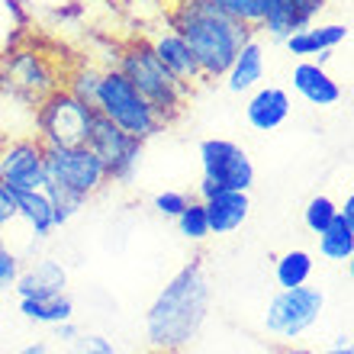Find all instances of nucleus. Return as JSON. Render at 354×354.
Returning a JSON list of instances; mask_svg holds the SVG:
<instances>
[{"label": "nucleus", "mask_w": 354, "mask_h": 354, "mask_svg": "<svg viewBox=\"0 0 354 354\" xmlns=\"http://www.w3.org/2000/svg\"><path fill=\"white\" fill-rule=\"evenodd\" d=\"M17 219L29 225V232L36 242H46L55 232V216H52V203H48L46 190H19L17 194Z\"/></svg>", "instance_id": "obj_21"}, {"label": "nucleus", "mask_w": 354, "mask_h": 354, "mask_svg": "<svg viewBox=\"0 0 354 354\" xmlns=\"http://www.w3.org/2000/svg\"><path fill=\"white\" fill-rule=\"evenodd\" d=\"M84 145L103 161V168L110 174V184H129L142 161V145L145 142H139L129 132H122L120 126H113L103 116H93Z\"/></svg>", "instance_id": "obj_10"}, {"label": "nucleus", "mask_w": 354, "mask_h": 354, "mask_svg": "<svg viewBox=\"0 0 354 354\" xmlns=\"http://www.w3.org/2000/svg\"><path fill=\"white\" fill-rule=\"evenodd\" d=\"M19 299H48L68 293V270L55 258H39L29 268H19L17 280H13Z\"/></svg>", "instance_id": "obj_13"}, {"label": "nucleus", "mask_w": 354, "mask_h": 354, "mask_svg": "<svg viewBox=\"0 0 354 354\" xmlns=\"http://www.w3.org/2000/svg\"><path fill=\"white\" fill-rule=\"evenodd\" d=\"M335 213H338L335 200H332V196H326V194H316L306 203V209H303V223H306V229L313 235H319L328 223H332V219H335Z\"/></svg>", "instance_id": "obj_28"}, {"label": "nucleus", "mask_w": 354, "mask_h": 354, "mask_svg": "<svg viewBox=\"0 0 354 354\" xmlns=\"http://www.w3.org/2000/svg\"><path fill=\"white\" fill-rule=\"evenodd\" d=\"M332 55H335V52H332V48H328V52H316V55L309 58V62H316V65H322V68H326L328 62H332Z\"/></svg>", "instance_id": "obj_38"}, {"label": "nucleus", "mask_w": 354, "mask_h": 354, "mask_svg": "<svg viewBox=\"0 0 354 354\" xmlns=\"http://www.w3.org/2000/svg\"><path fill=\"white\" fill-rule=\"evenodd\" d=\"M293 91L309 103V106H319V110H328V106H338L342 103V84H338L335 77L328 75L322 65L316 62H309V58H299L297 65H293Z\"/></svg>", "instance_id": "obj_14"}, {"label": "nucleus", "mask_w": 354, "mask_h": 354, "mask_svg": "<svg viewBox=\"0 0 354 354\" xmlns=\"http://www.w3.org/2000/svg\"><path fill=\"white\" fill-rule=\"evenodd\" d=\"M65 354H120L106 335H97V332H77L75 342L65 345Z\"/></svg>", "instance_id": "obj_30"}, {"label": "nucleus", "mask_w": 354, "mask_h": 354, "mask_svg": "<svg viewBox=\"0 0 354 354\" xmlns=\"http://www.w3.org/2000/svg\"><path fill=\"white\" fill-rule=\"evenodd\" d=\"M116 68H120L122 75L132 81V87L149 100V106L158 113V120L165 122V126L184 113V103H187V93L190 91L155 58V52H151V46L145 39L129 42V46L122 48Z\"/></svg>", "instance_id": "obj_3"}, {"label": "nucleus", "mask_w": 354, "mask_h": 354, "mask_svg": "<svg viewBox=\"0 0 354 354\" xmlns=\"http://www.w3.org/2000/svg\"><path fill=\"white\" fill-rule=\"evenodd\" d=\"M62 84H65V71L42 48L19 42L0 55V91L13 93L19 100L39 103Z\"/></svg>", "instance_id": "obj_5"}, {"label": "nucleus", "mask_w": 354, "mask_h": 354, "mask_svg": "<svg viewBox=\"0 0 354 354\" xmlns=\"http://www.w3.org/2000/svg\"><path fill=\"white\" fill-rule=\"evenodd\" d=\"M52 328H55V338L62 342V345H68V342H75L77 332H81L75 319H68V322H58V326H52Z\"/></svg>", "instance_id": "obj_34"}, {"label": "nucleus", "mask_w": 354, "mask_h": 354, "mask_svg": "<svg viewBox=\"0 0 354 354\" xmlns=\"http://www.w3.org/2000/svg\"><path fill=\"white\" fill-rule=\"evenodd\" d=\"M322 309H326V293L319 287L299 283L290 290H277L264 309V328L277 345H297L319 322Z\"/></svg>", "instance_id": "obj_7"}, {"label": "nucleus", "mask_w": 354, "mask_h": 354, "mask_svg": "<svg viewBox=\"0 0 354 354\" xmlns=\"http://www.w3.org/2000/svg\"><path fill=\"white\" fill-rule=\"evenodd\" d=\"M174 223H177L180 239H187V242H206V239H209V223H206L203 200H190Z\"/></svg>", "instance_id": "obj_26"}, {"label": "nucleus", "mask_w": 354, "mask_h": 354, "mask_svg": "<svg viewBox=\"0 0 354 354\" xmlns=\"http://www.w3.org/2000/svg\"><path fill=\"white\" fill-rule=\"evenodd\" d=\"M19 268H23L19 254L13 252L7 245V239L0 235V290H13V280H17Z\"/></svg>", "instance_id": "obj_32"}, {"label": "nucleus", "mask_w": 354, "mask_h": 354, "mask_svg": "<svg viewBox=\"0 0 354 354\" xmlns=\"http://www.w3.org/2000/svg\"><path fill=\"white\" fill-rule=\"evenodd\" d=\"M213 303V287L200 261H190L158 290L145 313V338L155 354L184 351L203 328Z\"/></svg>", "instance_id": "obj_1"}, {"label": "nucleus", "mask_w": 354, "mask_h": 354, "mask_svg": "<svg viewBox=\"0 0 354 354\" xmlns=\"http://www.w3.org/2000/svg\"><path fill=\"white\" fill-rule=\"evenodd\" d=\"M313 270H316L313 252H306V248H290V252H283L277 261H274V280H277L280 290H290V287H299V283H309Z\"/></svg>", "instance_id": "obj_23"}, {"label": "nucleus", "mask_w": 354, "mask_h": 354, "mask_svg": "<svg viewBox=\"0 0 354 354\" xmlns=\"http://www.w3.org/2000/svg\"><path fill=\"white\" fill-rule=\"evenodd\" d=\"M319 254L332 264H348L354 254V196H345V206H338L335 219L316 235Z\"/></svg>", "instance_id": "obj_17"}, {"label": "nucleus", "mask_w": 354, "mask_h": 354, "mask_svg": "<svg viewBox=\"0 0 354 354\" xmlns=\"http://www.w3.org/2000/svg\"><path fill=\"white\" fill-rule=\"evenodd\" d=\"M145 42L151 46L155 58L168 68L187 91H194L196 84H203V71H200V65H196L194 52H190V46L177 36L174 29H161V32H155V36L145 39Z\"/></svg>", "instance_id": "obj_12"}, {"label": "nucleus", "mask_w": 354, "mask_h": 354, "mask_svg": "<svg viewBox=\"0 0 354 354\" xmlns=\"http://www.w3.org/2000/svg\"><path fill=\"white\" fill-rule=\"evenodd\" d=\"M351 26L348 23H309L306 29H297L290 39H283V46L293 58H313L316 52H335L342 42H348Z\"/></svg>", "instance_id": "obj_18"}, {"label": "nucleus", "mask_w": 354, "mask_h": 354, "mask_svg": "<svg viewBox=\"0 0 354 354\" xmlns=\"http://www.w3.org/2000/svg\"><path fill=\"white\" fill-rule=\"evenodd\" d=\"M26 39V10L19 0H0V55Z\"/></svg>", "instance_id": "obj_24"}, {"label": "nucleus", "mask_w": 354, "mask_h": 354, "mask_svg": "<svg viewBox=\"0 0 354 354\" xmlns=\"http://www.w3.org/2000/svg\"><path fill=\"white\" fill-rule=\"evenodd\" d=\"M0 180L10 190H42L46 174V145L36 136L10 139L0 145Z\"/></svg>", "instance_id": "obj_11"}, {"label": "nucleus", "mask_w": 354, "mask_h": 354, "mask_svg": "<svg viewBox=\"0 0 354 354\" xmlns=\"http://www.w3.org/2000/svg\"><path fill=\"white\" fill-rule=\"evenodd\" d=\"M223 81L232 93H248V91H254V87H261V81H264V46H261V39H258V32L239 48V55L232 58V65H229V71L223 75Z\"/></svg>", "instance_id": "obj_20"}, {"label": "nucleus", "mask_w": 354, "mask_h": 354, "mask_svg": "<svg viewBox=\"0 0 354 354\" xmlns=\"http://www.w3.org/2000/svg\"><path fill=\"white\" fill-rule=\"evenodd\" d=\"M297 3H299V7H303V10H306V13H309V17H313V19H316L319 13H322V10L328 7V0H297Z\"/></svg>", "instance_id": "obj_36"}, {"label": "nucleus", "mask_w": 354, "mask_h": 354, "mask_svg": "<svg viewBox=\"0 0 354 354\" xmlns=\"http://www.w3.org/2000/svg\"><path fill=\"white\" fill-rule=\"evenodd\" d=\"M203 177L196 184V200H209L219 190H252L254 165L242 145L229 139H206L200 145Z\"/></svg>", "instance_id": "obj_8"}, {"label": "nucleus", "mask_w": 354, "mask_h": 354, "mask_svg": "<svg viewBox=\"0 0 354 354\" xmlns=\"http://www.w3.org/2000/svg\"><path fill=\"white\" fill-rule=\"evenodd\" d=\"M290 116V93L283 87H254L248 103H245V120L254 132H274L280 129Z\"/></svg>", "instance_id": "obj_16"}, {"label": "nucleus", "mask_w": 354, "mask_h": 354, "mask_svg": "<svg viewBox=\"0 0 354 354\" xmlns=\"http://www.w3.org/2000/svg\"><path fill=\"white\" fill-rule=\"evenodd\" d=\"M280 354H319V351H313V348H299V345H283Z\"/></svg>", "instance_id": "obj_39"}, {"label": "nucleus", "mask_w": 354, "mask_h": 354, "mask_svg": "<svg viewBox=\"0 0 354 354\" xmlns=\"http://www.w3.org/2000/svg\"><path fill=\"white\" fill-rule=\"evenodd\" d=\"M203 209L209 235H232L242 229L252 213V200H248V190H219L209 200H203Z\"/></svg>", "instance_id": "obj_15"}, {"label": "nucleus", "mask_w": 354, "mask_h": 354, "mask_svg": "<svg viewBox=\"0 0 354 354\" xmlns=\"http://www.w3.org/2000/svg\"><path fill=\"white\" fill-rule=\"evenodd\" d=\"M100 75L103 68H93V65H81L75 71H65V91H71L77 100H84L87 106H93V93H97V84H100Z\"/></svg>", "instance_id": "obj_27"}, {"label": "nucleus", "mask_w": 354, "mask_h": 354, "mask_svg": "<svg viewBox=\"0 0 354 354\" xmlns=\"http://www.w3.org/2000/svg\"><path fill=\"white\" fill-rule=\"evenodd\" d=\"M19 313L23 319L36 322V326H58V322H68L75 319V303L68 293L62 297H48V299H19Z\"/></svg>", "instance_id": "obj_22"}, {"label": "nucleus", "mask_w": 354, "mask_h": 354, "mask_svg": "<svg viewBox=\"0 0 354 354\" xmlns=\"http://www.w3.org/2000/svg\"><path fill=\"white\" fill-rule=\"evenodd\" d=\"M309 23H316V19L309 17L297 0H264L261 23H258L254 32H264L270 42H283V39H290L297 29H306Z\"/></svg>", "instance_id": "obj_19"}, {"label": "nucleus", "mask_w": 354, "mask_h": 354, "mask_svg": "<svg viewBox=\"0 0 354 354\" xmlns=\"http://www.w3.org/2000/svg\"><path fill=\"white\" fill-rule=\"evenodd\" d=\"M213 3H216L219 10H223V13H229L232 19L245 23V26L258 29V23H261L264 0H213Z\"/></svg>", "instance_id": "obj_29"}, {"label": "nucleus", "mask_w": 354, "mask_h": 354, "mask_svg": "<svg viewBox=\"0 0 354 354\" xmlns=\"http://www.w3.org/2000/svg\"><path fill=\"white\" fill-rule=\"evenodd\" d=\"M77 0H19V7H36V10H65Z\"/></svg>", "instance_id": "obj_35"}, {"label": "nucleus", "mask_w": 354, "mask_h": 354, "mask_svg": "<svg viewBox=\"0 0 354 354\" xmlns=\"http://www.w3.org/2000/svg\"><path fill=\"white\" fill-rule=\"evenodd\" d=\"M171 29L190 46L203 81H223L239 48L254 36L252 26L223 13L213 0H177L171 10Z\"/></svg>", "instance_id": "obj_2"}, {"label": "nucleus", "mask_w": 354, "mask_h": 354, "mask_svg": "<svg viewBox=\"0 0 354 354\" xmlns=\"http://www.w3.org/2000/svg\"><path fill=\"white\" fill-rule=\"evenodd\" d=\"M322 354H354V348L351 345H328Z\"/></svg>", "instance_id": "obj_40"}, {"label": "nucleus", "mask_w": 354, "mask_h": 354, "mask_svg": "<svg viewBox=\"0 0 354 354\" xmlns=\"http://www.w3.org/2000/svg\"><path fill=\"white\" fill-rule=\"evenodd\" d=\"M93 113L110 120L113 126H120L122 132L136 136L139 142H149L165 126L158 120V113L149 106V100L132 87V81L116 65L103 68L100 84H97V93H93Z\"/></svg>", "instance_id": "obj_4"}, {"label": "nucleus", "mask_w": 354, "mask_h": 354, "mask_svg": "<svg viewBox=\"0 0 354 354\" xmlns=\"http://www.w3.org/2000/svg\"><path fill=\"white\" fill-rule=\"evenodd\" d=\"M13 223H17V190H10V187L0 180V232Z\"/></svg>", "instance_id": "obj_33"}, {"label": "nucleus", "mask_w": 354, "mask_h": 354, "mask_svg": "<svg viewBox=\"0 0 354 354\" xmlns=\"http://www.w3.org/2000/svg\"><path fill=\"white\" fill-rule=\"evenodd\" d=\"M187 203H190V196L184 190H161V194L151 196V209L158 216H165V219H177Z\"/></svg>", "instance_id": "obj_31"}, {"label": "nucleus", "mask_w": 354, "mask_h": 354, "mask_svg": "<svg viewBox=\"0 0 354 354\" xmlns=\"http://www.w3.org/2000/svg\"><path fill=\"white\" fill-rule=\"evenodd\" d=\"M46 196L48 203H52V216H55V229H62V225H68L71 219H75L81 209H84V196H77L75 190H68V187L55 184V180H46Z\"/></svg>", "instance_id": "obj_25"}, {"label": "nucleus", "mask_w": 354, "mask_h": 354, "mask_svg": "<svg viewBox=\"0 0 354 354\" xmlns=\"http://www.w3.org/2000/svg\"><path fill=\"white\" fill-rule=\"evenodd\" d=\"M46 174L48 180L75 190L77 196H97L110 184V174L103 161L93 155L87 145H71V149H46Z\"/></svg>", "instance_id": "obj_9"}, {"label": "nucleus", "mask_w": 354, "mask_h": 354, "mask_svg": "<svg viewBox=\"0 0 354 354\" xmlns=\"http://www.w3.org/2000/svg\"><path fill=\"white\" fill-rule=\"evenodd\" d=\"M17 354H52V348L46 342H32V345H23Z\"/></svg>", "instance_id": "obj_37"}, {"label": "nucleus", "mask_w": 354, "mask_h": 354, "mask_svg": "<svg viewBox=\"0 0 354 354\" xmlns=\"http://www.w3.org/2000/svg\"><path fill=\"white\" fill-rule=\"evenodd\" d=\"M93 106L77 100L71 91L58 87L36 103V139L46 149H71V145H84L87 132L93 122Z\"/></svg>", "instance_id": "obj_6"}]
</instances>
